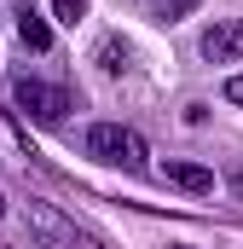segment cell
Masks as SVG:
<instances>
[{
    "label": "cell",
    "mask_w": 243,
    "mask_h": 249,
    "mask_svg": "<svg viewBox=\"0 0 243 249\" xmlns=\"http://www.w3.org/2000/svg\"><path fill=\"white\" fill-rule=\"evenodd\" d=\"M87 157H99V162H110V168H127V174H145V168H151L145 139H139L133 127H122V122H93L87 127Z\"/></svg>",
    "instance_id": "obj_1"
},
{
    "label": "cell",
    "mask_w": 243,
    "mask_h": 249,
    "mask_svg": "<svg viewBox=\"0 0 243 249\" xmlns=\"http://www.w3.org/2000/svg\"><path fill=\"white\" fill-rule=\"evenodd\" d=\"M12 99H17V110H23L29 122H64V110L75 105L69 87H52V81H41V75H17V81H12Z\"/></svg>",
    "instance_id": "obj_2"
},
{
    "label": "cell",
    "mask_w": 243,
    "mask_h": 249,
    "mask_svg": "<svg viewBox=\"0 0 243 249\" xmlns=\"http://www.w3.org/2000/svg\"><path fill=\"white\" fill-rule=\"evenodd\" d=\"M203 58L208 64H243V18H220L203 29Z\"/></svg>",
    "instance_id": "obj_3"
},
{
    "label": "cell",
    "mask_w": 243,
    "mask_h": 249,
    "mask_svg": "<svg viewBox=\"0 0 243 249\" xmlns=\"http://www.w3.org/2000/svg\"><path fill=\"white\" fill-rule=\"evenodd\" d=\"M23 220H29V232H35L41 244H52V249H64V244H69V232H75V226L64 220L52 203H35V197L23 203Z\"/></svg>",
    "instance_id": "obj_4"
},
{
    "label": "cell",
    "mask_w": 243,
    "mask_h": 249,
    "mask_svg": "<svg viewBox=\"0 0 243 249\" xmlns=\"http://www.w3.org/2000/svg\"><path fill=\"white\" fill-rule=\"evenodd\" d=\"M162 180L168 186H180V191H191V197H208L214 191V168H203V162H162Z\"/></svg>",
    "instance_id": "obj_5"
},
{
    "label": "cell",
    "mask_w": 243,
    "mask_h": 249,
    "mask_svg": "<svg viewBox=\"0 0 243 249\" xmlns=\"http://www.w3.org/2000/svg\"><path fill=\"white\" fill-rule=\"evenodd\" d=\"M17 41H23L29 53H47V47H52V29H47V18L35 12V0H17Z\"/></svg>",
    "instance_id": "obj_6"
},
{
    "label": "cell",
    "mask_w": 243,
    "mask_h": 249,
    "mask_svg": "<svg viewBox=\"0 0 243 249\" xmlns=\"http://www.w3.org/2000/svg\"><path fill=\"white\" fill-rule=\"evenodd\" d=\"M93 58H99V70H104V75H127V70H133V47H127L122 35H104Z\"/></svg>",
    "instance_id": "obj_7"
},
{
    "label": "cell",
    "mask_w": 243,
    "mask_h": 249,
    "mask_svg": "<svg viewBox=\"0 0 243 249\" xmlns=\"http://www.w3.org/2000/svg\"><path fill=\"white\" fill-rule=\"evenodd\" d=\"M203 0H139V12L151 18V23H180V18H191Z\"/></svg>",
    "instance_id": "obj_8"
},
{
    "label": "cell",
    "mask_w": 243,
    "mask_h": 249,
    "mask_svg": "<svg viewBox=\"0 0 243 249\" xmlns=\"http://www.w3.org/2000/svg\"><path fill=\"white\" fill-rule=\"evenodd\" d=\"M52 12H58V23H69V29H75V23L87 18V0H52Z\"/></svg>",
    "instance_id": "obj_9"
},
{
    "label": "cell",
    "mask_w": 243,
    "mask_h": 249,
    "mask_svg": "<svg viewBox=\"0 0 243 249\" xmlns=\"http://www.w3.org/2000/svg\"><path fill=\"white\" fill-rule=\"evenodd\" d=\"M64 249H104V244H99L93 232H69V244H64Z\"/></svg>",
    "instance_id": "obj_10"
},
{
    "label": "cell",
    "mask_w": 243,
    "mask_h": 249,
    "mask_svg": "<svg viewBox=\"0 0 243 249\" xmlns=\"http://www.w3.org/2000/svg\"><path fill=\"white\" fill-rule=\"evenodd\" d=\"M226 99H232V105H243V75H232V81H226Z\"/></svg>",
    "instance_id": "obj_11"
},
{
    "label": "cell",
    "mask_w": 243,
    "mask_h": 249,
    "mask_svg": "<svg viewBox=\"0 0 243 249\" xmlns=\"http://www.w3.org/2000/svg\"><path fill=\"white\" fill-rule=\"evenodd\" d=\"M162 249H197V244H162Z\"/></svg>",
    "instance_id": "obj_12"
},
{
    "label": "cell",
    "mask_w": 243,
    "mask_h": 249,
    "mask_svg": "<svg viewBox=\"0 0 243 249\" xmlns=\"http://www.w3.org/2000/svg\"><path fill=\"white\" fill-rule=\"evenodd\" d=\"M0 214H6V197H0Z\"/></svg>",
    "instance_id": "obj_13"
}]
</instances>
